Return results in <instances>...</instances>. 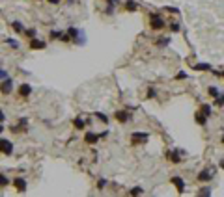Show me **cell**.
<instances>
[{"instance_id":"cell-1","label":"cell","mask_w":224,"mask_h":197,"mask_svg":"<svg viewBox=\"0 0 224 197\" xmlns=\"http://www.w3.org/2000/svg\"><path fill=\"white\" fill-rule=\"evenodd\" d=\"M148 138H149V134H148V132H133V134H131V143H135V145L146 143Z\"/></svg>"},{"instance_id":"cell-2","label":"cell","mask_w":224,"mask_h":197,"mask_svg":"<svg viewBox=\"0 0 224 197\" xmlns=\"http://www.w3.org/2000/svg\"><path fill=\"white\" fill-rule=\"evenodd\" d=\"M13 89V80L11 78H4L2 82H0V93L2 95H9Z\"/></svg>"},{"instance_id":"cell-3","label":"cell","mask_w":224,"mask_h":197,"mask_svg":"<svg viewBox=\"0 0 224 197\" xmlns=\"http://www.w3.org/2000/svg\"><path fill=\"white\" fill-rule=\"evenodd\" d=\"M149 26H151L153 30H161L163 26H164V20L161 19V17H159V15H151V17H149Z\"/></svg>"},{"instance_id":"cell-4","label":"cell","mask_w":224,"mask_h":197,"mask_svg":"<svg viewBox=\"0 0 224 197\" xmlns=\"http://www.w3.org/2000/svg\"><path fill=\"white\" fill-rule=\"evenodd\" d=\"M0 152H4V155H11L13 152V143L8 139H0Z\"/></svg>"},{"instance_id":"cell-5","label":"cell","mask_w":224,"mask_h":197,"mask_svg":"<svg viewBox=\"0 0 224 197\" xmlns=\"http://www.w3.org/2000/svg\"><path fill=\"white\" fill-rule=\"evenodd\" d=\"M97 141H99V134H95V132H86V134H84V143L95 145Z\"/></svg>"},{"instance_id":"cell-6","label":"cell","mask_w":224,"mask_h":197,"mask_svg":"<svg viewBox=\"0 0 224 197\" xmlns=\"http://www.w3.org/2000/svg\"><path fill=\"white\" fill-rule=\"evenodd\" d=\"M47 47V43L45 41H39V39H30V48L32 50H41V48H45Z\"/></svg>"},{"instance_id":"cell-7","label":"cell","mask_w":224,"mask_h":197,"mask_svg":"<svg viewBox=\"0 0 224 197\" xmlns=\"http://www.w3.org/2000/svg\"><path fill=\"white\" fill-rule=\"evenodd\" d=\"M13 186H15L17 192H24V190H26V180H24L23 177H17V179L13 180Z\"/></svg>"},{"instance_id":"cell-8","label":"cell","mask_w":224,"mask_h":197,"mask_svg":"<svg viewBox=\"0 0 224 197\" xmlns=\"http://www.w3.org/2000/svg\"><path fill=\"white\" fill-rule=\"evenodd\" d=\"M114 117H116V121H120V123H127V121H131V114H127V112H116Z\"/></svg>"},{"instance_id":"cell-9","label":"cell","mask_w":224,"mask_h":197,"mask_svg":"<svg viewBox=\"0 0 224 197\" xmlns=\"http://www.w3.org/2000/svg\"><path fill=\"white\" fill-rule=\"evenodd\" d=\"M19 95H21V97H30V95H32V86H30V84H21Z\"/></svg>"},{"instance_id":"cell-10","label":"cell","mask_w":224,"mask_h":197,"mask_svg":"<svg viewBox=\"0 0 224 197\" xmlns=\"http://www.w3.org/2000/svg\"><path fill=\"white\" fill-rule=\"evenodd\" d=\"M172 184H176V188H177L179 193H183V190H185V182H183V179H181V177H172Z\"/></svg>"},{"instance_id":"cell-11","label":"cell","mask_w":224,"mask_h":197,"mask_svg":"<svg viewBox=\"0 0 224 197\" xmlns=\"http://www.w3.org/2000/svg\"><path fill=\"white\" fill-rule=\"evenodd\" d=\"M166 158H168L170 162H174V164H179V162H181L177 151H168V152H166Z\"/></svg>"},{"instance_id":"cell-12","label":"cell","mask_w":224,"mask_h":197,"mask_svg":"<svg viewBox=\"0 0 224 197\" xmlns=\"http://www.w3.org/2000/svg\"><path fill=\"white\" fill-rule=\"evenodd\" d=\"M73 127L77 128V130H82L84 127H86V121H84L82 117H77V119H75V121H73Z\"/></svg>"},{"instance_id":"cell-13","label":"cell","mask_w":224,"mask_h":197,"mask_svg":"<svg viewBox=\"0 0 224 197\" xmlns=\"http://www.w3.org/2000/svg\"><path fill=\"white\" fill-rule=\"evenodd\" d=\"M125 9H127V11H136V9H138V4L133 2V0H125Z\"/></svg>"},{"instance_id":"cell-14","label":"cell","mask_w":224,"mask_h":197,"mask_svg":"<svg viewBox=\"0 0 224 197\" xmlns=\"http://www.w3.org/2000/svg\"><path fill=\"white\" fill-rule=\"evenodd\" d=\"M213 179V175L209 173V171H202V173H198V180H211Z\"/></svg>"},{"instance_id":"cell-15","label":"cell","mask_w":224,"mask_h":197,"mask_svg":"<svg viewBox=\"0 0 224 197\" xmlns=\"http://www.w3.org/2000/svg\"><path fill=\"white\" fill-rule=\"evenodd\" d=\"M194 69H196V71H211V65H209V63H196Z\"/></svg>"},{"instance_id":"cell-16","label":"cell","mask_w":224,"mask_h":197,"mask_svg":"<svg viewBox=\"0 0 224 197\" xmlns=\"http://www.w3.org/2000/svg\"><path fill=\"white\" fill-rule=\"evenodd\" d=\"M11 26H13V30L17 32V34H24V26H23V24H21V23H19V20H15V23H13Z\"/></svg>"},{"instance_id":"cell-17","label":"cell","mask_w":224,"mask_h":197,"mask_svg":"<svg viewBox=\"0 0 224 197\" xmlns=\"http://www.w3.org/2000/svg\"><path fill=\"white\" fill-rule=\"evenodd\" d=\"M200 112H202V114H204L206 117H209V115H211V106H209V104H202V108H200Z\"/></svg>"},{"instance_id":"cell-18","label":"cell","mask_w":224,"mask_h":197,"mask_svg":"<svg viewBox=\"0 0 224 197\" xmlns=\"http://www.w3.org/2000/svg\"><path fill=\"white\" fill-rule=\"evenodd\" d=\"M194 119H196V123H198V125H206V115L202 114V112H198Z\"/></svg>"},{"instance_id":"cell-19","label":"cell","mask_w":224,"mask_h":197,"mask_svg":"<svg viewBox=\"0 0 224 197\" xmlns=\"http://www.w3.org/2000/svg\"><path fill=\"white\" fill-rule=\"evenodd\" d=\"M129 193H131V195H140V193H144V188H140V186H135L133 190H129Z\"/></svg>"},{"instance_id":"cell-20","label":"cell","mask_w":224,"mask_h":197,"mask_svg":"<svg viewBox=\"0 0 224 197\" xmlns=\"http://www.w3.org/2000/svg\"><path fill=\"white\" fill-rule=\"evenodd\" d=\"M9 184V180H8V177L4 173H0V188H4V186H8Z\"/></svg>"},{"instance_id":"cell-21","label":"cell","mask_w":224,"mask_h":197,"mask_svg":"<svg viewBox=\"0 0 224 197\" xmlns=\"http://www.w3.org/2000/svg\"><path fill=\"white\" fill-rule=\"evenodd\" d=\"M79 34H80V32H79L77 28H69V30H67V36H69L71 39H73V37H77Z\"/></svg>"},{"instance_id":"cell-22","label":"cell","mask_w":224,"mask_h":197,"mask_svg":"<svg viewBox=\"0 0 224 197\" xmlns=\"http://www.w3.org/2000/svg\"><path fill=\"white\" fill-rule=\"evenodd\" d=\"M168 43H170V39H168V37H161V39L157 41V45H159V47H166Z\"/></svg>"},{"instance_id":"cell-23","label":"cell","mask_w":224,"mask_h":197,"mask_svg":"<svg viewBox=\"0 0 224 197\" xmlns=\"http://www.w3.org/2000/svg\"><path fill=\"white\" fill-rule=\"evenodd\" d=\"M207 91H209V95H211V97H215V98H217V97L220 95V91L217 89V87H209V89H207Z\"/></svg>"},{"instance_id":"cell-24","label":"cell","mask_w":224,"mask_h":197,"mask_svg":"<svg viewBox=\"0 0 224 197\" xmlns=\"http://www.w3.org/2000/svg\"><path fill=\"white\" fill-rule=\"evenodd\" d=\"M24 34H26L28 39H34V37H36V30H34V28H32V30H24Z\"/></svg>"},{"instance_id":"cell-25","label":"cell","mask_w":224,"mask_h":197,"mask_svg":"<svg viewBox=\"0 0 224 197\" xmlns=\"http://www.w3.org/2000/svg\"><path fill=\"white\" fill-rule=\"evenodd\" d=\"M63 34H62V32H58V30H52L50 32V39H56V37H62Z\"/></svg>"},{"instance_id":"cell-26","label":"cell","mask_w":224,"mask_h":197,"mask_svg":"<svg viewBox=\"0 0 224 197\" xmlns=\"http://www.w3.org/2000/svg\"><path fill=\"white\" fill-rule=\"evenodd\" d=\"M95 117H99L103 123H109V117H106L105 114H101V112H97V114H95Z\"/></svg>"},{"instance_id":"cell-27","label":"cell","mask_w":224,"mask_h":197,"mask_svg":"<svg viewBox=\"0 0 224 197\" xmlns=\"http://www.w3.org/2000/svg\"><path fill=\"white\" fill-rule=\"evenodd\" d=\"M179 23H170V30H172V32H179Z\"/></svg>"},{"instance_id":"cell-28","label":"cell","mask_w":224,"mask_h":197,"mask_svg":"<svg viewBox=\"0 0 224 197\" xmlns=\"http://www.w3.org/2000/svg\"><path fill=\"white\" fill-rule=\"evenodd\" d=\"M215 102H217V106H222V104H224V95H219V97L215 98Z\"/></svg>"},{"instance_id":"cell-29","label":"cell","mask_w":224,"mask_h":197,"mask_svg":"<svg viewBox=\"0 0 224 197\" xmlns=\"http://www.w3.org/2000/svg\"><path fill=\"white\" fill-rule=\"evenodd\" d=\"M164 11H168V13H179V9L177 8H164Z\"/></svg>"},{"instance_id":"cell-30","label":"cell","mask_w":224,"mask_h":197,"mask_svg":"<svg viewBox=\"0 0 224 197\" xmlns=\"http://www.w3.org/2000/svg\"><path fill=\"white\" fill-rule=\"evenodd\" d=\"M198 193H200V195H211V190H209V188H204V190H200Z\"/></svg>"},{"instance_id":"cell-31","label":"cell","mask_w":224,"mask_h":197,"mask_svg":"<svg viewBox=\"0 0 224 197\" xmlns=\"http://www.w3.org/2000/svg\"><path fill=\"white\" fill-rule=\"evenodd\" d=\"M176 78H177V80H181V78H187V73H183V71H181V73H177V74H176Z\"/></svg>"},{"instance_id":"cell-32","label":"cell","mask_w":224,"mask_h":197,"mask_svg":"<svg viewBox=\"0 0 224 197\" xmlns=\"http://www.w3.org/2000/svg\"><path fill=\"white\" fill-rule=\"evenodd\" d=\"M153 95H155V89H153V87H149V89H148V98H153Z\"/></svg>"},{"instance_id":"cell-33","label":"cell","mask_w":224,"mask_h":197,"mask_svg":"<svg viewBox=\"0 0 224 197\" xmlns=\"http://www.w3.org/2000/svg\"><path fill=\"white\" fill-rule=\"evenodd\" d=\"M6 43H9V45H11L13 48H17V47H19V45H17V43H15L13 39H6Z\"/></svg>"},{"instance_id":"cell-34","label":"cell","mask_w":224,"mask_h":197,"mask_svg":"<svg viewBox=\"0 0 224 197\" xmlns=\"http://www.w3.org/2000/svg\"><path fill=\"white\" fill-rule=\"evenodd\" d=\"M4 119H6V115H4V112H2V110H0V121H4Z\"/></svg>"},{"instance_id":"cell-35","label":"cell","mask_w":224,"mask_h":197,"mask_svg":"<svg viewBox=\"0 0 224 197\" xmlns=\"http://www.w3.org/2000/svg\"><path fill=\"white\" fill-rule=\"evenodd\" d=\"M6 76H8V74H6V71H0V78H6Z\"/></svg>"},{"instance_id":"cell-36","label":"cell","mask_w":224,"mask_h":197,"mask_svg":"<svg viewBox=\"0 0 224 197\" xmlns=\"http://www.w3.org/2000/svg\"><path fill=\"white\" fill-rule=\"evenodd\" d=\"M2 132H4V127H2V125H0V134H2Z\"/></svg>"},{"instance_id":"cell-37","label":"cell","mask_w":224,"mask_h":197,"mask_svg":"<svg viewBox=\"0 0 224 197\" xmlns=\"http://www.w3.org/2000/svg\"><path fill=\"white\" fill-rule=\"evenodd\" d=\"M109 2H112V4H116V2H118V0H109Z\"/></svg>"},{"instance_id":"cell-38","label":"cell","mask_w":224,"mask_h":197,"mask_svg":"<svg viewBox=\"0 0 224 197\" xmlns=\"http://www.w3.org/2000/svg\"><path fill=\"white\" fill-rule=\"evenodd\" d=\"M220 166H222V167H224V162H222V164H220Z\"/></svg>"},{"instance_id":"cell-39","label":"cell","mask_w":224,"mask_h":197,"mask_svg":"<svg viewBox=\"0 0 224 197\" xmlns=\"http://www.w3.org/2000/svg\"><path fill=\"white\" fill-rule=\"evenodd\" d=\"M222 76H224V73H222Z\"/></svg>"}]
</instances>
